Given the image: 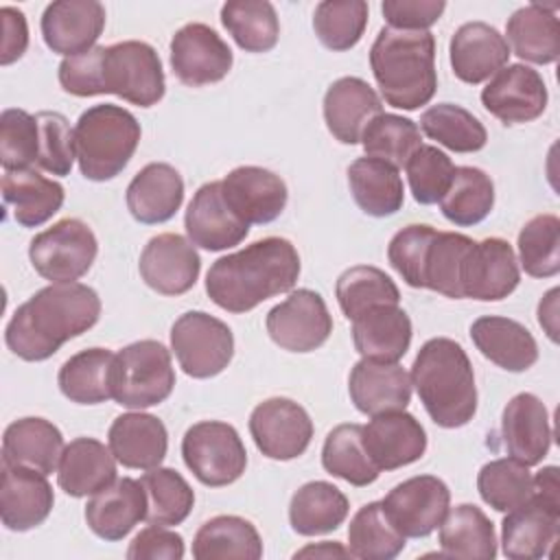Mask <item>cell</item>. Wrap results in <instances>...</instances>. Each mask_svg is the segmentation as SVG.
<instances>
[{
    "label": "cell",
    "mask_w": 560,
    "mask_h": 560,
    "mask_svg": "<svg viewBox=\"0 0 560 560\" xmlns=\"http://www.w3.org/2000/svg\"><path fill=\"white\" fill-rule=\"evenodd\" d=\"M101 317L98 293L81 282H50L15 308L7 348L24 361H46L66 341L88 332Z\"/></svg>",
    "instance_id": "obj_1"
},
{
    "label": "cell",
    "mask_w": 560,
    "mask_h": 560,
    "mask_svg": "<svg viewBox=\"0 0 560 560\" xmlns=\"http://www.w3.org/2000/svg\"><path fill=\"white\" fill-rule=\"evenodd\" d=\"M300 254L282 236H267L214 260L206 276L208 298L223 311L247 313L265 300L293 289Z\"/></svg>",
    "instance_id": "obj_2"
},
{
    "label": "cell",
    "mask_w": 560,
    "mask_h": 560,
    "mask_svg": "<svg viewBox=\"0 0 560 560\" xmlns=\"http://www.w3.org/2000/svg\"><path fill=\"white\" fill-rule=\"evenodd\" d=\"M409 376L422 407L438 427L457 429L472 420L477 411L475 372L457 341L448 337L424 341Z\"/></svg>",
    "instance_id": "obj_3"
},
{
    "label": "cell",
    "mask_w": 560,
    "mask_h": 560,
    "mask_svg": "<svg viewBox=\"0 0 560 560\" xmlns=\"http://www.w3.org/2000/svg\"><path fill=\"white\" fill-rule=\"evenodd\" d=\"M372 74L387 105L413 112L438 90L435 37L429 31L381 28L370 48Z\"/></svg>",
    "instance_id": "obj_4"
},
{
    "label": "cell",
    "mask_w": 560,
    "mask_h": 560,
    "mask_svg": "<svg viewBox=\"0 0 560 560\" xmlns=\"http://www.w3.org/2000/svg\"><path fill=\"white\" fill-rule=\"evenodd\" d=\"M136 116L112 103L88 107L74 125V151L85 179H114L133 158L140 142Z\"/></svg>",
    "instance_id": "obj_5"
},
{
    "label": "cell",
    "mask_w": 560,
    "mask_h": 560,
    "mask_svg": "<svg viewBox=\"0 0 560 560\" xmlns=\"http://www.w3.org/2000/svg\"><path fill=\"white\" fill-rule=\"evenodd\" d=\"M175 387L171 352L155 339L125 346L114 357L112 398L127 409H147L164 402Z\"/></svg>",
    "instance_id": "obj_6"
},
{
    "label": "cell",
    "mask_w": 560,
    "mask_h": 560,
    "mask_svg": "<svg viewBox=\"0 0 560 560\" xmlns=\"http://www.w3.org/2000/svg\"><path fill=\"white\" fill-rule=\"evenodd\" d=\"M188 470L210 488L234 483L247 466V451L238 431L221 420H201L182 438Z\"/></svg>",
    "instance_id": "obj_7"
},
{
    "label": "cell",
    "mask_w": 560,
    "mask_h": 560,
    "mask_svg": "<svg viewBox=\"0 0 560 560\" xmlns=\"http://www.w3.org/2000/svg\"><path fill=\"white\" fill-rule=\"evenodd\" d=\"M166 92L160 55L147 42L127 39L105 46L103 55V94H116L122 101L151 107Z\"/></svg>",
    "instance_id": "obj_8"
},
{
    "label": "cell",
    "mask_w": 560,
    "mask_h": 560,
    "mask_svg": "<svg viewBox=\"0 0 560 560\" xmlns=\"http://www.w3.org/2000/svg\"><path fill=\"white\" fill-rule=\"evenodd\" d=\"M98 254V241L81 219H61L35 234L28 243L33 269L50 282H74L83 278Z\"/></svg>",
    "instance_id": "obj_9"
},
{
    "label": "cell",
    "mask_w": 560,
    "mask_h": 560,
    "mask_svg": "<svg viewBox=\"0 0 560 560\" xmlns=\"http://www.w3.org/2000/svg\"><path fill=\"white\" fill-rule=\"evenodd\" d=\"M171 348L188 376L212 378L232 361L234 335L225 322L210 313L188 311L171 328Z\"/></svg>",
    "instance_id": "obj_10"
},
{
    "label": "cell",
    "mask_w": 560,
    "mask_h": 560,
    "mask_svg": "<svg viewBox=\"0 0 560 560\" xmlns=\"http://www.w3.org/2000/svg\"><path fill=\"white\" fill-rule=\"evenodd\" d=\"M265 328L282 350L313 352L328 341L332 317L317 291L298 289L267 313Z\"/></svg>",
    "instance_id": "obj_11"
},
{
    "label": "cell",
    "mask_w": 560,
    "mask_h": 560,
    "mask_svg": "<svg viewBox=\"0 0 560 560\" xmlns=\"http://www.w3.org/2000/svg\"><path fill=\"white\" fill-rule=\"evenodd\" d=\"M249 433L256 448L278 462H289L308 448L313 440V420L308 411L282 396L258 402L249 416Z\"/></svg>",
    "instance_id": "obj_12"
},
{
    "label": "cell",
    "mask_w": 560,
    "mask_h": 560,
    "mask_svg": "<svg viewBox=\"0 0 560 560\" xmlns=\"http://www.w3.org/2000/svg\"><path fill=\"white\" fill-rule=\"evenodd\" d=\"M381 503L405 538H424L444 521L451 490L440 477L418 475L394 486Z\"/></svg>",
    "instance_id": "obj_13"
},
{
    "label": "cell",
    "mask_w": 560,
    "mask_h": 560,
    "mask_svg": "<svg viewBox=\"0 0 560 560\" xmlns=\"http://www.w3.org/2000/svg\"><path fill=\"white\" fill-rule=\"evenodd\" d=\"M234 55L223 37L201 22L182 26L171 39V68L188 88L219 83L232 70Z\"/></svg>",
    "instance_id": "obj_14"
},
{
    "label": "cell",
    "mask_w": 560,
    "mask_h": 560,
    "mask_svg": "<svg viewBox=\"0 0 560 560\" xmlns=\"http://www.w3.org/2000/svg\"><path fill=\"white\" fill-rule=\"evenodd\" d=\"M518 260L508 241L497 236L475 241L459 273L462 298L499 302L518 287Z\"/></svg>",
    "instance_id": "obj_15"
},
{
    "label": "cell",
    "mask_w": 560,
    "mask_h": 560,
    "mask_svg": "<svg viewBox=\"0 0 560 560\" xmlns=\"http://www.w3.org/2000/svg\"><path fill=\"white\" fill-rule=\"evenodd\" d=\"M547 85L542 77L525 66H503L481 90V105L503 125L536 120L547 109Z\"/></svg>",
    "instance_id": "obj_16"
},
{
    "label": "cell",
    "mask_w": 560,
    "mask_h": 560,
    "mask_svg": "<svg viewBox=\"0 0 560 560\" xmlns=\"http://www.w3.org/2000/svg\"><path fill=\"white\" fill-rule=\"evenodd\" d=\"M147 287L162 295H182L190 291L201 271V258L195 245L175 232L153 236L138 262Z\"/></svg>",
    "instance_id": "obj_17"
},
{
    "label": "cell",
    "mask_w": 560,
    "mask_h": 560,
    "mask_svg": "<svg viewBox=\"0 0 560 560\" xmlns=\"http://www.w3.org/2000/svg\"><path fill=\"white\" fill-rule=\"evenodd\" d=\"M188 241L208 252H223L249 234V225L230 208L221 182H208L192 195L184 217Z\"/></svg>",
    "instance_id": "obj_18"
},
{
    "label": "cell",
    "mask_w": 560,
    "mask_h": 560,
    "mask_svg": "<svg viewBox=\"0 0 560 560\" xmlns=\"http://www.w3.org/2000/svg\"><path fill=\"white\" fill-rule=\"evenodd\" d=\"M103 28L105 7L96 0H57L42 13L44 44L63 57L94 48Z\"/></svg>",
    "instance_id": "obj_19"
},
{
    "label": "cell",
    "mask_w": 560,
    "mask_h": 560,
    "mask_svg": "<svg viewBox=\"0 0 560 560\" xmlns=\"http://www.w3.org/2000/svg\"><path fill=\"white\" fill-rule=\"evenodd\" d=\"M221 186L225 201L247 225H265L276 221L289 199L282 177L262 166L232 168L221 179Z\"/></svg>",
    "instance_id": "obj_20"
},
{
    "label": "cell",
    "mask_w": 560,
    "mask_h": 560,
    "mask_svg": "<svg viewBox=\"0 0 560 560\" xmlns=\"http://www.w3.org/2000/svg\"><path fill=\"white\" fill-rule=\"evenodd\" d=\"M55 503L52 486L44 472L33 468L2 464L0 479V518L11 532H28L42 525Z\"/></svg>",
    "instance_id": "obj_21"
},
{
    "label": "cell",
    "mask_w": 560,
    "mask_h": 560,
    "mask_svg": "<svg viewBox=\"0 0 560 560\" xmlns=\"http://www.w3.org/2000/svg\"><path fill=\"white\" fill-rule=\"evenodd\" d=\"M363 446L378 470H396L424 455L427 431L405 409L387 411L372 416L363 427Z\"/></svg>",
    "instance_id": "obj_22"
},
{
    "label": "cell",
    "mask_w": 560,
    "mask_h": 560,
    "mask_svg": "<svg viewBox=\"0 0 560 560\" xmlns=\"http://www.w3.org/2000/svg\"><path fill=\"white\" fill-rule=\"evenodd\" d=\"M501 438L508 455L525 466H536L545 459L551 446V424L545 402L521 392L503 409Z\"/></svg>",
    "instance_id": "obj_23"
},
{
    "label": "cell",
    "mask_w": 560,
    "mask_h": 560,
    "mask_svg": "<svg viewBox=\"0 0 560 560\" xmlns=\"http://www.w3.org/2000/svg\"><path fill=\"white\" fill-rule=\"evenodd\" d=\"M510 55L505 37L486 22L462 24L448 44L453 74L468 85L494 77L508 63Z\"/></svg>",
    "instance_id": "obj_24"
},
{
    "label": "cell",
    "mask_w": 560,
    "mask_h": 560,
    "mask_svg": "<svg viewBox=\"0 0 560 560\" xmlns=\"http://www.w3.org/2000/svg\"><path fill=\"white\" fill-rule=\"evenodd\" d=\"M411 376L398 363L361 359L350 370L348 394L352 405L365 416L402 411L411 400Z\"/></svg>",
    "instance_id": "obj_25"
},
{
    "label": "cell",
    "mask_w": 560,
    "mask_h": 560,
    "mask_svg": "<svg viewBox=\"0 0 560 560\" xmlns=\"http://www.w3.org/2000/svg\"><path fill=\"white\" fill-rule=\"evenodd\" d=\"M378 114H383L378 94L359 77H341L324 94L326 127L341 144L361 142L363 129Z\"/></svg>",
    "instance_id": "obj_26"
},
{
    "label": "cell",
    "mask_w": 560,
    "mask_h": 560,
    "mask_svg": "<svg viewBox=\"0 0 560 560\" xmlns=\"http://www.w3.org/2000/svg\"><path fill=\"white\" fill-rule=\"evenodd\" d=\"M147 516V494L140 479L116 477L107 488L92 494L85 505L88 527L103 540H122Z\"/></svg>",
    "instance_id": "obj_27"
},
{
    "label": "cell",
    "mask_w": 560,
    "mask_h": 560,
    "mask_svg": "<svg viewBox=\"0 0 560 560\" xmlns=\"http://www.w3.org/2000/svg\"><path fill=\"white\" fill-rule=\"evenodd\" d=\"M112 455L125 468H158L168 451V433L160 418L142 411H129L114 418L107 431Z\"/></svg>",
    "instance_id": "obj_28"
},
{
    "label": "cell",
    "mask_w": 560,
    "mask_h": 560,
    "mask_svg": "<svg viewBox=\"0 0 560 560\" xmlns=\"http://www.w3.org/2000/svg\"><path fill=\"white\" fill-rule=\"evenodd\" d=\"M127 208L138 223L158 225L175 217L184 201V179L166 162L140 168L127 186Z\"/></svg>",
    "instance_id": "obj_29"
},
{
    "label": "cell",
    "mask_w": 560,
    "mask_h": 560,
    "mask_svg": "<svg viewBox=\"0 0 560 560\" xmlns=\"http://www.w3.org/2000/svg\"><path fill=\"white\" fill-rule=\"evenodd\" d=\"M411 319L398 304H383L352 319V341L363 359L398 363L411 346Z\"/></svg>",
    "instance_id": "obj_30"
},
{
    "label": "cell",
    "mask_w": 560,
    "mask_h": 560,
    "mask_svg": "<svg viewBox=\"0 0 560 560\" xmlns=\"http://www.w3.org/2000/svg\"><path fill=\"white\" fill-rule=\"evenodd\" d=\"M470 339L488 361L508 372H525L538 361V343L534 335L510 317H477L470 326Z\"/></svg>",
    "instance_id": "obj_31"
},
{
    "label": "cell",
    "mask_w": 560,
    "mask_h": 560,
    "mask_svg": "<svg viewBox=\"0 0 560 560\" xmlns=\"http://www.w3.org/2000/svg\"><path fill=\"white\" fill-rule=\"evenodd\" d=\"M560 512L545 508L534 497L505 512L501 523V549L512 560H534L549 553L558 540Z\"/></svg>",
    "instance_id": "obj_32"
},
{
    "label": "cell",
    "mask_w": 560,
    "mask_h": 560,
    "mask_svg": "<svg viewBox=\"0 0 560 560\" xmlns=\"http://www.w3.org/2000/svg\"><path fill=\"white\" fill-rule=\"evenodd\" d=\"M112 481H116V457L109 446L94 438H77L66 444L57 466V483L66 494L92 497Z\"/></svg>",
    "instance_id": "obj_33"
},
{
    "label": "cell",
    "mask_w": 560,
    "mask_h": 560,
    "mask_svg": "<svg viewBox=\"0 0 560 560\" xmlns=\"http://www.w3.org/2000/svg\"><path fill=\"white\" fill-rule=\"evenodd\" d=\"M61 431L46 418H20L4 429L2 464L33 468L50 475L57 470L63 453Z\"/></svg>",
    "instance_id": "obj_34"
},
{
    "label": "cell",
    "mask_w": 560,
    "mask_h": 560,
    "mask_svg": "<svg viewBox=\"0 0 560 560\" xmlns=\"http://www.w3.org/2000/svg\"><path fill=\"white\" fill-rule=\"evenodd\" d=\"M558 4H525L512 13L505 26L508 46L529 63H553L560 57Z\"/></svg>",
    "instance_id": "obj_35"
},
{
    "label": "cell",
    "mask_w": 560,
    "mask_h": 560,
    "mask_svg": "<svg viewBox=\"0 0 560 560\" xmlns=\"http://www.w3.org/2000/svg\"><path fill=\"white\" fill-rule=\"evenodd\" d=\"M63 186L33 168L4 171L2 199L22 228H39L63 206Z\"/></svg>",
    "instance_id": "obj_36"
},
{
    "label": "cell",
    "mask_w": 560,
    "mask_h": 560,
    "mask_svg": "<svg viewBox=\"0 0 560 560\" xmlns=\"http://www.w3.org/2000/svg\"><path fill=\"white\" fill-rule=\"evenodd\" d=\"M348 186L357 206L370 217H392L402 208L405 188L398 168L383 160L357 158L348 166Z\"/></svg>",
    "instance_id": "obj_37"
},
{
    "label": "cell",
    "mask_w": 560,
    "mask_h": 560,
    "mask_svg": "<svg viewBox=\"0 0 560 560\" xmlns=\"http://www.w3.org/2000/svg\"><path fill=\"white\" fill-rule=\"evenodd\" d=\"M192 556L197 560H258L262 558V540L252 521L221 514L197 529Z\"/></svg>",
    "instance_id": "obj_38"
},
{
    "label": "cell",
    "mask_w": 560,
    "mask_h": 560,
    "mask_svg": "<svg viewBox=\"0 0 560 560\" xmlns=\"http://www.w3.org/2000/svg\"><path fill=\"white\" fill-rule=\"evenodd\" d=\"M348 497L328 481L300 486L289 503V523L300 536L335 532L348 516Z\"/></svg>",
    "instance_id": "obj_39"
},
{
    "label": "cell",
    "mask_w": 560,
    "mask_h": 560,
    "mask_svg": "<svg viewBox=\"0 0 560 560\" xmlns=\"http://www.w3.org/2000/svg\"><path fill=\"white\" fill-rule=\"evenodd\" d=\"M114 352L107 348H88L72 354L57 374L61 394L77 405H98L112 398Z\"/></svg>",
    "instance_id": "obj_40"
},
{
    "label": "cell",
    "mask_w": 560,
    "mask_h": 560,
    "mask_svg": "<svg viewBox=\"0 0 560 560\" xmlns=\"http://www.w3.org/2000/svg\"><path fill=\"white\" fill-rule=\"evenodd\" d=\"M440 547L448 558L492 560L497 556L494 525L481 508L459 503L440 523Z\"/></svg>",
    "instance_id": "obj_41"
},
{
    "label": "cell",
    "mask_w": 560,
    "mask_h": 560,
    "mask_svg": "<svg viewBox=\"0 0 560 560\" xmlns=\"http://www.w3.org/2000/svg\"><path fill=\"white\" fill-rule=\"evenodd\" d=\"M322 466L332 477H339L357 488L374 483L381 475L378 466L363 446V427L354 422L339 424L326 435L322 446Z\"/></svg>",
    "instance_id": "obj_42"
},
{
    "label": "cell",
    "mask_w": 560,
    "mask_h": 560,
    "mask_svg": "<svg viewBox=\"0 0 560 560\" xmlns=\"http://www.w3.org/2000/svg\"><path fill=\"white\" fill-rule=\"evenodd\" d=\"M472 245L475 241L466 234L435 230L422 258L420 289L438 291L451 300H464L459 273H462L464 258Z\"/></svg>",
    "instance_id": "obj_43"
},
{
    "label": "cell",
    "mask_w": 560,
    "mask_h": 560,
    "mask_svg": "<svg viewBox=\"0 0 560 560\" xmlns=\"http://www.w3.org/2000/svg\"><path fill=\"white\" fill-rule=\"evenodd\" d=\"M221 24L245 52H267L278 44L280 22L267 0H230L221 7Z\"/></svg>",
    "instance_id": "obj_44"
},
{
    "label": "cell",
    "mask_w": 560,
    "mask_h": 560,
    "mask_svg": "<svg viewBox=\"0 0 560 560\" xmlns=\"http://www.w3.org/2000/svg\"><path fill=\"white\" fill-rule=\"evenodd\" d=\"M494 206V184L490 175H486L477 166H455L453 179L444 197L440 199L442 214L459 225H477L481 223Z\"/></svg>",
    "instance_id": "obj_45"
},
{
    "label": "cell",
    "mask_w": 560,
    "mask_h": 560,
    "mask_svg": "<svg viewBox=\"0 0 560 560\" xmlns=\"http://www.w3.org/2000/svg\"><path fill=\"white\" fill-rule=\"evenodd\" d=\"M420 129L427 138L455 153H475L488 142V131L481 120L455 103H438L424 109L420 116Z\"/></svg>",
    "instance_id": "obj_46"
},
{
    "label": "cell",
    "mask_w": 560,
    "mask_h": 560,
    "mask_svg": "<svg viewBox=\"0 0 560 560\" xmlns=\"http://www.w3.org/2000/svg\"><path fill=\"white\" fill-rule=\"evenodd\" d=\"M405 549V536L394 527L381 501L365 503L348 525V551L361 560H392Z\"/></svg>",
    "instance_id": "obj_47"
},
{
    "label": "cell",
    "mask_w": 560,
    "mask_h": 560,
    "mask_svg": "<svg viewBox=\"0 0 560 560\" xmlns=\"http://www.w3.org/2000/svg\"><path fill=\"white\" fill-rule=\"evenodd\" d=\"M140 483L147 494V523L173 527L188 518L195 505V492L177 470L151 468L140 477Z\"/></svg>",
    "instance_id": "obj_48"
},
{
    "label": "cell",
    "mask_w": 560,
    "mask_h": 560,
    "mask_svg": "<svg viewBox=\"0 0 560 560\" xmlns=\"http://www.w3.org/2000/svg\"><path fill=\"white\" fill-rule=\"evenodd\" d=\"M337 302L348 319H357L365 311L383 304H398L400 291L396 282L378 267L357 265L337 278Z\"/></svg>",
    "instance_id": "obj_49"
},
{
    "label": "cell",
    "mask_w": 560,
    "mask_h": 560,
    "mask_svg": "<svg viewBox=\"0 0 560 560\" xmlns=\"http://www.w3.org/2000/svg\"><path fill=\"white\" fill-rule=\"evenodd\" d=\"M361 144L368 158L383 160L394 168H402L407 160L422 147L420 127L398 114L374 116L361 133Z\"/></svg>",
    "instance_id": "obj_50"
},
{
    "label": "cell",
    "mask_w": 560,
    "mask_h": 560,
    "mask_svg": "<svg viewBox=\"0 0 560 560\" xmlns=\"http://www.w3.org/2000/svg\"><path fill=\"white\" fill-rule=\"evenodd\" d=\"M477 490L483 503L497 512H510L532 499V472L525 464L501 457L481 466L477 475Z\"/></svg>",
    "instance_id": "obj_51"
},
{
    "label": "cell",
    "mask_w": 560,
    "mask_h": 560,
    "mask_svg": "<svg viewBox=\"0 0 560 560\" xmlns=\"http://www.w3.org/2000/svg\"><path fill=\"white\" fill-rule=\"evenodd\" d=\"M368 13L370 7L363 0H324L313 13L315 35L328 50H350L363 37Z\"/></svg>",
    "instance_id": "obj_52"
},
{
    "label": "cell",
    "mask_w": 560,
    "mask_h": 560,
    "mask_svg": "<svg viewBox=\"0 0 560 560\" xmlns=\"http://www.w3.org/2000/svg\"><path fill=\"white\" fill-rule=\"evenodd\" d=\"M518 262L532 278H551L560 271V219L536 214L518 232Z\"/></svg>",
    "instance_id": "obj_53"
},
{
    "label": "cell",
    "mask_w": 560,
    "mask_h": 560,
    "mask_svg": "<svg viewBox=\"0 0 560 560\" xmlns=\"http://www.w3.org/2000/svg\"><path fill=\"white\" fill-rule=\"evenodd\" d=\"M39 158L37 116L9 107L0 116V162L4 171H26Z\"/></svg>",
    "instance_id": "obj_54"
},
{
    "label": "cell",
    "mask_w": 560,
    "mask_h": 560,
    "mask_svg": "<svg viewBox=\"0 0 560 560\" xmlns=\"http://www.w3.org/2000/svg\"><path fill=\"white\" fill-rule=\"evenodd\" d=\"M405 171H407V182L413 199L422 206H431V203H440V199L448 190L455 173V164L438 147L422 144L407 160Z\"/></svg>",
    "instance_id": "obj_55"
},
{
    "label": "cell",
    "mask_w": 560,
    "mask_h": 560,
    "mask_svg": "<svg viewBox=\"0 0 560 560\" xmlns=\"http://www.w3.org/2000/svg\"><path fill=\"white\" fill-rule=\"evenodd\" d=\"M39 158L37 166L52 173V175H68L77 160L74 151V129L59 112H39Z\"/></svg>",
    "instance_id": "obj_56"
},
{
    "label": "cell",
    "mask_w": 560,
    "mask_h": 560,
    "mask_svg": "<svg viewBox=\"0 0 560 560\" xmlns=\"http://www.w3.org/2000/svg\"><path fill=\"white\" fill-rule=\"evenodd\" d=\"M435 228L427 223H411L398 230L387 245V260L396 273L413 289H420V269L429 241L433 238Z\"/></svg>",
    "instance_id": "obj_57"
},
{
    "label": "cell",
    "mask_w": 560,
    "mask_h": 560,
    "mask_svg": "<svg viewBox=\"0 0 560 560\" xmlns=\"http://www.w3.org/2000/svg\"><path fill=\"white\" fill-rule=\"evenodd\" d=\"M103 55L105 46H94L81 55L63 57L59 63V85L72 96L103 94Z\"/></svg>",
    "instance_id": "obj_58"
},
{
    "label": "cell",
    "mask_w": 560,
    "mask_h": 560,
    "mask_svg": "<svg viewBox=\"0 0 560 560\" xmlns=\"http://www.w3.org/2000/svg\"><path fill=\"white\" fill-rule=\"evenodd\" d=\"M444 0H385L381 11L396 31H427L444 13Z\"/></svg>",
    "instance_id": "obj_59"
},
{
    "label": "cell",
    "mask_w": 560,
    "mask_h": 560,
    "mask_svg": "<svg viewBox=\"0 0 560 560\" xmlns=\"http://www.w3.org/2000/svg\"><path fill=\"white\" fill-rule=\"evenodd\" d=\"M129 560H182L184 558V538L164 527V525H151L140 529V534L133 536L127 549Z\"/></svg>",
    "instance_id": "obj_60"
},
{
    "label": "cell",
    "mask_w": 560,
    "mask_h": 560,
    "mask_svg": "<svg viewBox=\"0 0 560 560\" xmlns=\"http://www.w3.org/2000/svg\"><path fill=\"white\" fill-rule=\"evenodd\" d=\"M2 20V48H0V63L9 66L18 61L28 48V26L26 18L15 7L0 9Z\"/></svg>",
    "instance_id": "obj_61"
},
{
    "label": "cell",
    "mask_w": 560,
    "mask_h": 560,
    "mask_svg": "<svg viewBox=\"0 0 560 560\" xmlns=\"http://www.w3.org/2000/svg\"><path fill=\"white\" fill-rule=\"evenodd\" d=\"M558 466H545L540 468L534 477H532V483H534V490H532V497L536 501H540L545 508L553 510V512H560V481H558Z\"/></svg>",
    "instance_id": "obj_62"
},
{
    "label": "cell",
    "mask_w": 560,
    "mask_h": 560,
    "mask_svg": "<svg viewBox=\"0 0 560 560\" xmlns=\"http://www.w3.org/2000/svg\"><path fill=\"white\" fill-rule=\"evenodd\" d=\"M558 295L560 291L553 287L545 293V298L538 304V324L545 328L547 337L556 343L558 341Z\"/></svg>",
    "instance_id": "obj_63"
},
{
    "label": "cell",
    "mask_w": 560,
    "mask_h": 560,
    "mask_svg": "<svg viewBox=\"0 0 560 560\" xmlns=\"http://www.w3.org/2000/svg\"><path fill=\"white\" fill-rule=\"evenodd\" d=\"M293 558H350V551L346 547H341L339 542H317V545H308L300 551L293 553Z\"/></svg>",
    "instance_id": "obj_64"
}]
</instances>
